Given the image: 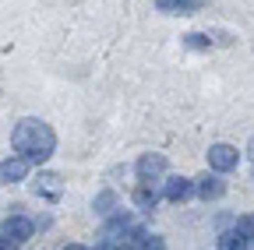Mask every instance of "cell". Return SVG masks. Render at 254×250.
Instances as JSON below:
<instances>
[{
	"label": "cell",
	"mask_w": 254,
	"mask_h": 250,
	"mask_svg": "<svg viewBox=\"0 0 254 250\" xmlns=\"http://www.w3.org/2000/svg\"><path fill=\"white\" fill-rule=\"evenodd\" d=\"M163 194H166V201H177V204H180V201H187L190 194H194V180H187V176H170Z\"/></svg>",
	"instance_id": "9c48e42d"
},
{
	"label": "cell",
	"mask_w": 254,
	"mask_h": 250,
	"mask_svg": "<svg viewBox=\"0 0 254 250\" xmlns=\"http://www.w3.org/2000/svg\"><path fill=\"white\" fill-rule=\"evenodd\" d=\"M131 201H134V208H141V211H152V208L159 204V194L152 191V187H148V183H141V187H138V191L131 194Z\"/></svg>",
	"instance_id": "30bf717a"
},
{
	"label": "cell",
	"mask_w": 254,
	"mask_h": 250,
	"mask_svg": "<svg viewBox=\"0 0 254 250\" xmlns=\"http://www.w3.org/2000/svg\"><path fill=\"white\" fill-rule=\"evenodd\" d=\"M244 247H247V236H240V229L219 236V250H244Z\"/></svg>",
	"instance_id": "8fae6325"
},
{
	"label": "cell",
	"mask_w": 254,
	"mask_h": 250,
	"mask_svg": "<svg viewBox=\"0 0 254 250\" xmlns=\"http://www.w3.org/2000/svg\"><path fill=\"white\" fill-rule=\"evenodd\" d=\"M138 250H166V243L159 240V236H145V243H141Z\"/></svg>",
	"instance_id": "5bb4252c"
},
{
	"label": "cell",
	"mask_w": 254,
	"mask_h": 250,
	"mask_svg": "<svg viewBox=\"0 0 254 250\" xmlns=\"http://www.w3.org/2000/svg\"><path fill=\"white\" fill-rule=\"evenodd\" d=\"M237 162H240V155L233 145H212L208 148V166L215 173H230V169H237Z\"/></svg>",
	"instance_id": "3957f363"
},
{
	"label": "cell",
	"mask_w": 254,
	"mask_h": 250,
	"mask_svg": "<svg viewBox=\"0 0 254 250\" xmlns=\"http://www.w3.org/2000/svg\"><path fill=\"white\" fill-rule=\"evenodd\" d=\"M247 155H251V159H254V138H251V145H247Z\"/></svg>",
	"instance_id": "e0dca14e"
},
{
	"label": "cell",
	"mask_w": 254,
	"mask_h": 250,
	"mask_svg": "<svg viewBox=\"0 0 254 250\" xmlns=\"http://www.w3.org/2000/svg\"><path fill=\"white\" fill-rule=\"evenodd\" d=\"M11 148L18 155H25V159H32V162H46L53 155V148H57V134H53V127H46L43 120L28 116V120H21L11 131Z\"/></svg>",
	"instance_id": "6da1fadb"
},
{
	"label": "cell",
	"mask_w": 254,
	"mask_h": 250,
	"mask_svg": "<svg viewBox=\"0 0 254 250\" xmlns=\"http://www.w3.org/2000/svg\"><path fill=\"white\" fill-rule=\"evenodd\" d=\"M0 229H4V236H7V240L25 243V240L32 236V229H36V222H32V218H25V215H11V218H7V222L0 226Z\"/></svg>",
	"instance_id": "8992f818"
},
{
	"label": "cell",
	"mask_w": 254,
	"mask_h": 250,
	"mask_svg": "<svg viewBox=\"0 0 254 250\" xmlns=\"http://www.w3.org/2000/svg\"><path fill=\"white\" fill-rule=\"evenodd\" d=\"M113 208H117V194H113V191L95 194V211H99V215H110Z\"/></svg>",
	"instance_id": "7c38bea8"
},
{
	"label": "cell",
	"mask_w": 254,
	"mask_h": 250,
	"mask_svg": "<svg viewBox=\"0 0 254 250\" xmlns=\"http://www.w3.org/2000/svg\"><path fill=\"white\" fill-rule=\"evenodd\" d=\"M64 250H88V247H81V243H67Z\"/></svg>",
	"instance_id": "2e32d148"
},
{
	"label": "cell",
	"mask_w": 254,
	"mask_h": 250,
	"mask_svg": "<svg viewBox=\"0 0 254 250\" xmlns=\"http://www.w3.org/2000/svg\"><path fill=\"white\" fill-rule=\"evenodd\" d=\"M32 166H36V162L25 159V155H11V159L0 162V183H18V180H25Z\"/></svg>",
	"instance_id": "277c9868"
},
{
	"label": "cell",
	"mask_w": 254,
	"mask_h": 250,
	"mask_svg": "<svg viewBox=\"0 0 254 250\" xmlns=\"http://www.w3.org/2000/svg\"><path fill=\"white\" fill-rule=\"evenodd\" d=\"M166 173V155H159V151H152V155H141L138 159V180L141 183H159V176Z\"/></svg>",
	"instance_id": "7a4b0ae2"
},
{
	"label": "cell",
	"mask_w": 254,
	"mask_h": 250,
	"mask_svg": "<svg viewBox=\"0 0 254 250\" xmlns=\"http://www.w3.org/2000/svg\"><path fill=\"white\" fill-rule=\"evenodd\" d=\"M237 229H240V236L254 240V215H240V218H237Z\"/></svg>",
	"instance_id": "4fadbf2b"
},
{
	"label": "cell",
	"mask_w": 254,
	"mask_h": 250,
	"mask_svg": "<svg viewBox=\"0 0 254 250\" xmlns=\"http://www.w3.org/2000/svg\"><path fill=\"white\" fill-rule=\"evenodd\" d=\"M205 7V0H155L159 14H194Z\"/></svg>",
	"instance_id": "ba28073f"
},
{
	"label": "cell",
	"mask_w": 254,
	"mask_h": 250,
	"mask_svg": "<svg viewBox=\"0 0 254 250\" xmlns=\"http://www.w3.org/2000/svg\"><path fill=\"white\" fill-rule=\"evenodd\" d=\"M14 247H18L14 240H7V236H0V250H14Z\"/></svg>",
	"instance_id": "9a60e30c"
},
{
	"label": "cell",
	"mask_w": 254,
	"mask_h": 250,
	"mask_svg": "<svg viewBox=\"0 0 254 250\" xmlns=\"http://www.w3.org/2000/svg\"><path fill=\"white\" fill-rule=\"evenodd\" d=\"M32 191H36L39 198H46V201H57V198L64 194V180H60L57 173H39L36 183H32Z\"/></svg>",
	"instance_id": "5b68a950"
},
{
	"label": "cell",
	"mask_w": 254,
	"mask_h": 250,
	"mask_svg": "<svg viewBox=\"0 0 254 250\" xmlns=\"http://www.w3.org/2000/svg\"><path fill=\"white\" fill-rule=\"evenodd\" d=\"M194 194L198 198H205V201H219L222 194H226V183H222V176H201V180H194Z\"/></svg>",
	"instance_id": "52a82bcc"
}]
</instances>
